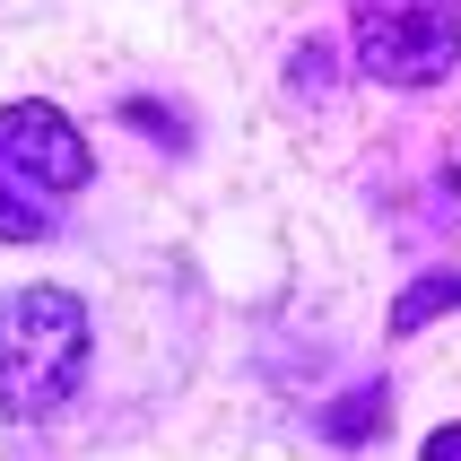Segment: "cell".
<instances>
[{
	"mask_svg": "<svg viewBox=\"0 0 461 461\" xmlns=\"http://www.w3.org/2000/svg\"><path fill=\"white\" fill-rule=\"evenodd\" d=\"M87 348H96V322L70 287L0 296V418L44 427L52 410H70L87 384Z\"/></svg>",
	"mask_w": 461,
	"mask_h": 461,
	"instance_id": "6da1fadb",
	"label": "cell"
},
{
	"mask_svg": "<svg viewBox=\"0 0 461 461\" xmlns=\"http://www.w3.org/2000/svg\"><path fill=\"white\" fill-rule=\"evenodd\" d=\"M87 183H96V157L61 104H0V244H44L61 227V201Z\"/></svg>",
	"mask_w": 461,
	"mask_h": 461,
	"instance_id": "7a4b0ae2",
	"label": "cell"
},
{
	"mask_svg": "<svg viewBox=\"0 0 461 461\" xmlns=\"http://www.w3.org/2000/svg\"><path fill=\"white\" fill-rule=\"evenodd\" d=\"M357 70L384 87H444L461 70V0H357Z\"/></svg>",
	"mask_w": 461,
	"mask_h": 461,
	"instance_id": "3957f363",
	"label": "cell"
},
{
	"mask_svg": "<svg viewBox=\"0 0 461 461\" xmlns=\"http://www.w3.org/2000/svg\"><path fill=\"white\" fill-rule=\"evenodd\" d=\"M444 313H461V270H418L401 296H392V339H418L427 322H444Z\"/></svg>",
	"mask_w": 461,
	"mask_h": 461,
	"instance_id": "277c9868",
	"label": "cell"
},
{
	"mask_svg": "<svg viewBox=\"0 0 461 461\" xmlns=\"http://www.w3.org/2000/svg\"><path fill=\"white\" fill-rule=\"evenodd\" d=\"M384 410H392V384L375 375V384H357V392H339V401H322V418H313V427H322L331 444H375V436H384Z\"/></svg>",
	"mask_w": 461,
	"mask_h": 461,
	"instance_id": "5b68a950",
	"label": "cell"
},
{
	"mask_svg": "<svg viewBox=\"0 0 461 461\" xmlns=\"http://www.w3.org/2000/svg\"><path fill=\"white\" fill-rule=\"evenodd\" d=\"M296 96H322V87H339V52L313 35V44H296V78H287Z\"/></svg>",
	"mask_w": 461,
	"mask_h": 461,
	"instance_id": "8992f818",
	"label": "cell"
},
{
	"mask_svg": "<svg viewBox=\"0 0 461 461\" xmlns=\"http://www.w3.org/2000/svg\"><path fill=\"white\" fill-rule=\"evenodd\" d=\"M122 122L149 131L157 149H183V140H192V131H183V113H166V104H149V96H122Z\"/></svg>",
	"mask_w": 461,
	"mask_h": 461,
	"instance_id": "52a82bcc",
	"label": "cell"
},
{
	"mask_svg": "<svg viewBox=\"0 0 461 461\" xmlns=\"http://www.w3.org/2000/svg\"><path fill=\"white\" fill-rule=\"evenodd\" d=\"M418 461H461V427H436V436L418 444Z\"/></svg>",
	"mask_w": 461,
	"mask_h": 461,
	"instance_id": "ba28073f",
	"label": "cell"
}]
</instances>
